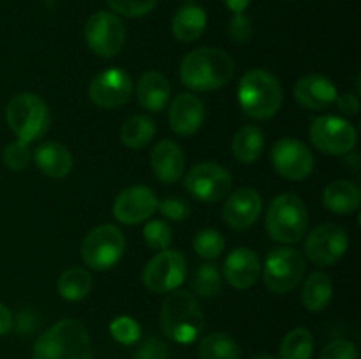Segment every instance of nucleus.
Returning a JSON list of instances; mask_svg holds the SVG:
<instances>
[{
	"mask_svg": "<svg viewBox=\"0 0 361 359\" xmlns=\"http://www.w3.org/2000/svg\"><path fill=\"white\" fill-rule=\"evenodd\" d=\"M250 2H252V0H224L226 7H228L233 14L243 13V11L250 6Z\"/></svg>",
	"mask_w": 361,
	"mask_h": 359,
	"instance_id": "a18cd8bd",
	"label": "nucleus"
},
{
	"mask_svg": "<svg viewBox=\"0 0 361 359\" xmlns=\"http://www.w3.org/2000/svg\"><path fill=\"white\" fill-rule=\"evenodd\" d=\"M271 164L284 178L302 182L312 175L316 158L305 143L296 137H282L271 148Z\"/></svg>",
	"mask_w": 361,
	"mask_h": 359,
	"instance_id": "ddd939ff",
	"label": "nucleus"
},
{
	"mask_svg": "<svg viewBox=\"0 0 361 359\" xmlns=\"http://www.w3.org/2000/svg\"><path fill=\"white\" fill-rule=\"evenodd\" d=\"M349 248V236L337 224H324L314 229L305 239V253L317 266H331Z\"/></svg>",
	"mask_w": 361,
	"mask_h": 359,
	"instance_id": "2eb2a0df",
	"label": "nucleus"
},
{
	"mask_svg": "<svg viewBox=\"0 0 361 359\" xmlns=\"http://www.w3.org/2000/svg\"><path fill=\"white\" fill-rule=\"evenodd\" d=\"M187 259L178 250H161L143 270L145 287L155 294L176 291L187 278Z\"/></svg>",
	"mask_w": 361,
	"mask_h": 359,
	"instance_id": "1a4fd4ad",
	"label": "nucleus"
},
{
	"mask_svg": "<svg viewBox=\"0 0 361 359\" xmlns=\"http://www.w3.org/2000/svg\"><path fill=\"white\" fill-rule=\"evenodd\" d=\"M109 333L115 338L118 344L122 345H133L140 340L141 327L133 317H116L111 324H109Z\"/></svg>",
	"mask_w": 361,
	"mask_h": 359,
	"instance_id": "c9c22d12",
	"label": "nucleus"
},
{
	"mask_svg": "<svg viewBox=\"0 0 361 359\" xmlns=\"http://www.w3.org/2000/svg\"><path fill=\"white\" fill-rule=\"evenodd\" d=\"M338 94L334 81L323 74H309L296 81L295 99L302 108L319 111L337 101Z\"/></svg>",
	"mask_w": 361,
	"mask_h": 359,
	"instance_id": "a211bd4d",
	"label": "nucleus"
},
{
	"mask_svg": "<svg viewBox=\"0 0 361 359\" xmlns=\"http://www.w3.org/2000/svg\"><path fill=\"white\" fill-rule=\"evenodd\" d=\"M143 238L150 248L168 250L173 241V229L164 220H150L145 225Z\"/></svg>",
	"mask_w": 361,
	"mask_h": 359,
	"instance_id": "72a5a7b5",
	"label": "nucleus"
},
{
	"mask_svg": "<svg viewBox=\"0 0 361 359\" xmlns=\"http://www.w3.org/2000/svg\"><path fill=\"white\" fill-rule=\"evenodd\" d=\"M159 320L164 336L182 345L196 341L204 331L203 308L192 292L182 289L169 292L162 303Z\"/></svg>",
	"mask_w": 361,
	"mask_h": 359,
	"instance_id": "f03ea898",
	"label": "nucleus"
},
{
	"mask_svg": "<svg viewBox=\"0 0 361 359\" xmlns=\"http://www.w3.org/2000/svg\"><path fill=\"white\" fill-rule=\"evenodd\" d=\"M6 122L14 136L23 143H34L48 132L51 125L48 104L32 92L14 95L6 108Z\"/></svg>",
	"mask_w": 361,
	"mask_h": 359,
	"instance_id": "39448f33",
	"label": "nucleus"
},
{
	"mask_svg": "<svg viewBox=\"0 0 361 359\" xmlns=\"http://www.w3.org/2000/svg\"><path fill=\"white\" fill-rule=\"evenodd\" d=\"M200 359H240V345L228 333H212L201 340L197 348Z\"/></svg>",
	"mask_w": 361,
	"mask_h": 359,
	"instance_id": "c756f323",
	"label": "nucleus"
},
{
	"mask_svg": "<svg viewBox=\"0 0 361 359\" xmlns=\"http://www.w3.org/2000/svg\"><path fill=\"white\" fill-rule=\"evenodd\" d=\"M229 37L235 42H247L252 37V21L249 16H245L243 13L233 14V18L229 20L228 25Z\"/></svg>",
	"mask_w": 361,
	"mask_h": 359,
	"instance_id": "ea45409f",
	"label": "nucleus"
},
{
	"mask_svg": "<svg viewBox=\"0 0 361 359\" xmlns=\"http://www.w3.org/2000/svg\"><path fill=\"white\" fill-rule=\"evenodd\" d=\"M282 87L277 77L263 69L249 70L240 80L238 102L247 116L254 120H270L282 106Z\"/></svg>",
	"mask_w": 361,
	"mask_h": 359,
	"instance_id": "20e7f679",
	"label": "nucleus"
},
{
	"mask_svg": "<svg viewBox=\"0 0 361 359\" xmlns=\"http://www.w3.org/2000/svg\"><path fill=\"white\" fill-rule=\"evenodd\" d=\"M134 359H169V348L161 338H148L136 348Z\"/></svg>",
	"mask_w": 361,
	"mask_h": 359,
	"instance_id": "a19ab883",
	"label": "nucleus"
},
{
	"mask_svg": "<svg viewBox=\"0 0 361 359\" xmlns=\"http://www.w3.org/2000/svg\"><path fill=\"white\" fill-rule=\"evenodd\" d=\"M204 104L192 94H182L171 102L169 108V127L175 134L189 137L201 129L204 122Z\"/></svg>",
	"mask_w": 361,
	"mask_h": 359,
	"instance_id": "aec40b11",
	"label": "nucleus"
},
{
	"mask_svg": "<svg viewBox=\"0 0 361 359\" xmlns=\"http://www.w3.org/2000/svg\"><path fill=\"white\" fill-rule=\"evenodd\" d=\"M235 76V62L217 48H200L190 51L180 65V80L196 92H212L226 87Z\"/></svg>",
	"mask_w": 361,
	"mask_h": 359,
	"instance_id": "f257e3e1",
	"label": "nucleus"
},
{
	"mask_svg": "<svg viewBox=\"0 0 361 359\" xmlns=\"http://www.w3.org/2000/svg\"><path fill=\"white\" fill-rule=\"evenodd\" d=\"M271 239L284 245L302 241L309 227V211L305 203L295 194H281L270 203L264 217Z\"/></svg>",
	"mask_w": 361,
	"mask_h": 359,
	"instance_id": "423d86ee",
	"label": "nucleus"
},
{
	"mask_svg": "<svg viewBox=\"0 0 361 359\" xmlns=\"http://www.w3.org/2000/svg\"><path fill=\"white\" fill-rule=\"evenodd\" d=\"M39 327V322L30 312H21L16 320V331L21 336H30L35 329Z\"/></svg>",
	"mask_w": 361,
	"mask_h": 359,
	"instance_id": "37998d69",
	"label": "nucleus"
},
{
	"mask_svg": "<svg viewBox=\"0 0 361 359\" xmlns=\"http://www.w3.org/2000/svg\"><path fill=\"white\" fill-rule=\"evenodd\" d=\"M159 199L150 187L133 185L116 196L113 203V215L126 225L147 222L157 211Z\"/></svg>",
	"mask_w": 361,
	"mask_h": 359,
	"instance_id": "dca6fc26",
	"label": "nucleus"
},
{
	"mask_svg": "<svg viewBox=\"0 0 361 359\" xmlns=\"http://www.w3.org/2000/svg\"><path fill=\"white\" fill-rule=\"evenodd\" d=\"M32 150L30 144L23 143V141H13L4 148V164L9 168L11 171H23L30 165L32 162Z\"/></svg>",
	"mask_w": 361,
	"mask_h": 359,
	"instance_id": "f704fd0d",
	"label": "nucleus"
},
{
	"mask_svg": "<svg viewBox=\"0 0 361 359\" xmlns=\"http://www.w3.org/2000/svg\"><path fill=\"white\" fill-rule=\"evenodd\" d=\"M192 289L201 298H215V296L221 294L222 277L219 267L210 263L200 264L194 271Z\"/></svg>",
	"mask_w": 361,
	"mask_h": 359,
	"instance_id": "2f4dec72",
	"label": "nucleus"
},
{
	"mask_svg": "<svg viewBox=\"0 0 361 359\" xmlns=\"http://www.w3.org/2000/svg\"><path fill=\"white\" fill-rule=\"evenodd\" d=\"M157 210L173 222H183L190 217V204L182 197H166L157 204Z\"/></svg>",
	"mask_w": 361,
	"mask_h": 359,
	"instance_id": "4c0bfd02",
	"label": "nucleus"
},
{
	"mask_svg": "<svg viewBox=\"0 0 361 359\" xmlns=\"http://www.w3.org/2000/svg\"><path fill=\"white\" fill-rule=\"evenodd\" d=\"M302 298L303 306L310 312H321L330 305L331 298H334V284L331 278L323 271H316L310 275L302 287Z\"/></svg>",
	"mask_w": 361,
	"mask_h": 359,
	"instance_id": "a878e982",
	"label": "nucleus"
},
{
	"mask_svg": "<svg viewBox=\"0 0 361 359\" xmlns=\"http://www.w3.org/2000/svg\"><path fill=\"white\" fill-rule=\"evenodd\" d=\"M207 13L197 4H185L173 16V35L180 42H194L207 30Z\"/></svg>",
	"mask_w": 361,
	"mask_h": 359,
	"instance_id": "393cba45",
	"label": "nucleus"
},
{
	"mask_svg": "<svg viewBox=\"0 0 361 359\" xmlns=\"http://www.w3.org/2000/svg\"><path fill=\"white\" fill-rule=\"evenodd\" d=\"M115 13L126 18H141L154 11L157 0H106Z\"/></svg>",
	"mask_w": 361,
	"mask_h": 359,
	"instance_id": "e433bc0d",
	"label": "nucleus"
},
{
	"mask_svg": "<svg viewBox=\"0 0 361 359\" xmlns=\"http://www.w3.org/2000/svg\"><path fill=\"white\" fill-rule=\"evenodd\" d=\"M310 141L324 155H348L356 146V129L341 116L323 115L310 125Z\"/></svg>",
	"mask_w": 361,
	"mask_h": 359,
	"instance_id": "9b49d317",
	"label": "nucleus"
},
{
	"mask_svg": "<svg viewBox=\"0 0 361 359\" xmlns=\"http://www.w3.org/2000/svg\"><path fill=\"white\" fill-rule=\"evenodd\" d=\"M305 257L291 246H279L267 256L263 267L264 285L275 294H288L305 275Z\"/></svg>",
	"mask_w": 361,
	"mask_h": 359,
	"instance_id": "6e6552de",
	"label": "nucleus"
},
{
	"mask_svg": "<svg viewBox=\"0 0 361 359\" xmlns=\"http://www.w3.org/2000/svg\"><path fill=\"white\" fill-rule=\"evenodd\" d=\"M13 329V313L4 303H0V336Z\"/></svg>",
	"mask_w": 361,
	"mask_h": 359,
	"instance_id": "c03bdc74",
	"label": "nucleus"
},
{
	"mask_svg": "<svg viewBox=\"0 0 361 359\" xmlns=\"http://www.w3.org/2000/svg\"><path fill=\"white\" fill-rule=\"evenodd\" d=\"M155 132H157V127L150 116L134 115L123 122L120 129V141L130 150H140L154 139Z\"/></svg>",
	"mask_w": 361,
	"mask_h": 359,
	"instance_id": "cd10ccee",
	"label": "nucleus"
},
{
	"mask_svg": "<svg viewBox=\"0 0 361 359\" xmlns=\"http://www.w3.org/2000/svg\"><path fill=\"white\" fill-rule=\"evenodd\" d=\"M44 2L48 7H53V0H44Z\"/></svg>",
	"mask_w": 361,
	"mask_h": 359,
	"instance_id": "de8ad7c7",
	"label": "nucleus"
},
{
	"mask_svg": "<svg viewBox=\"0 0 361 359\" xmlns=\"http://www.w3.org/2000/svg\"><path fill=\"white\" fill-rule=\"evenodd\" d=\"M314 355V336L305 327L291 329L281 345L279 359H310Z\"/></svg>",
	"mask_w": 361,
	"mask_h": 359,
	"instance_id": "7c9ffc66",
	"label": "nucleus"
},
{
	"mask_svg": "<svg viewBox=\"0 0 361 359\" xmlns=\"http://www.w3.org/2000/svg\"><path fill=\"white\" fill-rule=\"evenodd\" d=\"M264 148V132L257 125H245L235 134L231 143L233 155L243 164H252Z\"/></svg>",
	"mask_w": 361,
	"mask_h": 359,
	"instance_id": "bb28decb",
	"label": "nucleus"
},
{
	"mask_svg": "<svg viewBox=\"0 0 361 359\" xmlns=\"http://www.w3.org/2000/svg\"><path fill=\"white\" fill-rule=\"evenodd\" d=\"M319 359H358V348L351 340L338 338L323 348Z\"/></svg>",
	"mask_w": 361,
	"mask_h": 359,
	"instance_id": "58836bf2",
	"label": "nucleus"
},
{
	"mask_svg": "<svg viewBox=\"0 0 361 359\" xmlns=\"http://www.w3.org/2000/svg\"><path fill=\"white\" fill-rule=\"evenodd\" d=\"M137 102L150 113H161L171 97V87L168 77L159 70H148L137 81Z\"/></svg>",
	"mask_w": 361,
	"mask_h": 359,
	"instance_id": "5701e85b",
	"label": "nucleus"
},
{
	"mask_svg": "<svg viewBox=\"0 0 361 359\" xmlns=\"http://www.w3.org/2000/svg\"><path fill=\"white\" fill-rule=\"evenodd\" d=\"M150 165L159 182L173 185L182 180L185 171V157L182 148L171 139L159 141L150 153Z\"/></svg>",
	"mask_w": 361,
	"mask_h": 359,
	"instance_id": "412c9836",
	"label": "nucleus"
},
{
	"mask_svg": "<svg viewBox=\"0 0 361 359\" xmlns=\"http://www.w3.org/2000/svg\"><path fill=\"white\" fill-rule=\"evenodd\" d=\"M261 275V260L254 250L240 246L235 248L224 263V278L238 291L252 287Z\"/></svg>",
	"mask_w": 361,
	"mask_h": 359,
	"instance_id": "6ab92c4d",
	"label": "nucleus"
},
{
	"mask_svg": "<svg viewBox=\"0 0 361 359\" xmlns=\"http://www.w3.org/2000/svg\"><path fill=\"white\" fill-rule=\"evenodd\" d=\"M85 41L101 58H113L126 44V25L116 14L99 11L85 25Z\"/></svg>",
	"mask_w": 361,
	"mask_h": 359,
	"instance_id": "9d476101",
	"label": "nucleus"
},
{
	"mask_svg": "<svg viewBox=\"0 0 361 359\" xmlns=\"http://www.w3.org/2000/svg\"><path fill=\"white\" fill-rule=\"evenodd\" d=\"M133 92V77L116 67L99 73L88 84V99L101 109H115L127 104Z\"/></svg>",
	"mask_w": 361,
	"mask_h": 359,
	"instance_id": "4468645a",
	"label": "nucleus"
},
{
	"mask_svg": "<svg viewBox=\"0 0 361 359\" xmlns=\"http://www.w3.org/2000/svg\"><path fill=\"white\" fill-rule=\"evenodd\" d=\"M323 204L328 211L337 215H351L361 204V190L355 182L337 180L323 192Z\"/></svg>",
	"mask_w": 361,
	"mask_h": 359,
	"instance_id": "b1692460",
	"label": "nucleus"
},
{
	"mask_svg": "<svg viewBox=\"0 0 361 359\" xmlns=\"http://www.w3.org/2000/svg\"><path fill=\"white\" fill-rule=\"evenodd\" d=\"M32 158L35 160L39 171L51 180L66 178L73 171L74 165V158L69 148H66L60 143H53V141L42 143L41 146H37Z\"/></svg>",
	"mask_w": 361,
	"mask_h": 359,
	"instance_id": "4be33fe9",
	"label": "nucleus"
},
{
	"mask_svg": "<svg viewBox=\"0 0 361 359\" xmlns=\"http://www.w3.org/2000/svg\"><path fill=\"white\" fill-rule=\"evenodd\" d=\"M34 359H94L90 334L83 322L62 319L37 338Z\"/></svg>",
	"mask_w": 361,
	"mask_h": 359,
	"instance_id": "7ed1b4c3",
	"label": "nucleus"
},
{
	"mask_svg": "<svg viewBox=\"0 0 361 359\" xmlns=\"http://www.w3.org/2000/svg\"><path fill=\"white\" fill-rule=\"evenodd\" d=\"M233 178L226 168L215 162H201L185 176V189L201 203H217L231 192Z\"/></svg>",
	"mask_w": 361,
	"mask_h": 359,
	"instance_id": "f8f14e48",
	"label": "nucleus"
},
{
	"mask_svg": "<svg viewBox=\"0 0 361 359\" xmlns=\"http://www.w3.org/2000/svg\"><path fill=\"white\" fill-rule=\"evenodd\" d=\"M335 102H337L338 109H341L344 115H348V116L358 115V111H360L358 94H353V92H349V94H344V95H341V97H337V101Z\"/></svg>",
	"mask_w": 361,
	"mask_h": 359,
	"instance_id": "79ce46f5",
	"label": "nucleus"
},
{
	"mask_svg": "<svg viewBox=\"0 0 361 359\" xmlns=\"http://www.w3.org/2000/svg\"><path fill=\"white\" fill-rule=\"evenodd\" d=\"M92 285V275L85 267H69L59 277L56 291L66 301H81L90 294Z\"/></svg>",
	"mask_w": 361,
	"mask_h": 359,
	"instance_id": "c85d7f7f",
	"label": "nucleus"
},
{
	"mask_svg": "<svg viewBox=\"0 0 361 359\" xmlns=\"http://www.w3.org/2000/svg\"><path fill=\"white\" fill-rule=\"evenodd\" d=\"M250 359H277V358H274V355H271V354H267V352H263V354L252 355V358H250Z\"/></svg>",
	"mask_w": 361,
	"mask_h": 359,
	"instance_id": "49530a36",
	"label": "nucleus"
},
{
	"mask_svg": "<svg viewBox=\"0 0 361 359\" xmlns=\"http://www.w3.org/2000/svg\"><path fill=\"white\" fill-rule=\"evenodd\" d=\"M263 211V199L259 192L249 187L235 190L229 194L224 208H222V217L224 222L235 231H247L252 227L261 217Z\"/></svg>",
	"mask_w": 361,
	"mask_h": 359,
	"instance_id": "f3484780",
	"label": "nucleus"
},
{
	"mask_svg": "<svg viewBox=\"0 0 361 359\" xmlns=\"http://www.w3.org/2000/svg\"><path fill=\"white\" fill-rule=\"evenodd\" d=\"M126 252V236L116 225L104 224L92 229L81 243L85 264L95 271L115 267Z\"/></svg>",
	"mask_w": 361,
	"mask_h": 359,
	"instance_id": "0eeeda50",
	"label": "nucleus"
},
{
	"mask_svg": "<svg viewBox=\"0 0 361 359\" xmlns=\"http://www.w3.org/2000/svg\"><path fill=\"white\" fill-rule=\"evenodd\" d=\"M194 250L200 257L204 260H215L222 256L224 252V236L217 231V229H201L192 241Z\"/></svg>",
	"mask_w": 361,
	"mask_h": 359,
	"instance_id": "473e14b6",
	"label": "nucleus"
}]
</instances>
